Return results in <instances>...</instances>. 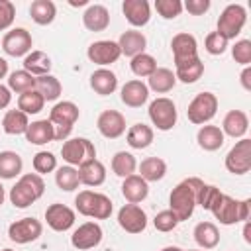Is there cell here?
I'll use <instances>...</instances> for the list:
<instances>
[{
    "mask_svg": "<svg viewBox=\"0 0 251 251\" xmlns=\"http://www.w3.org/2000/svg\"><path fill=\"white\" fill-rule=\"evenodd\" d=\"M204 186V180L198 176H188L182 182H178L169 196V210L176 216L178 222L188 220L194 214L196 208V198L200 188Z\"/></svg>",
    "mask_w": 251,
    "mask_h": 251,
    "instance_id": "6da1fadb",
    "label": "cell"
},
{
    "mask_svg": "<svg viewBox=\"0 0 251 251\" xmlns=\"http://www.w3.org/2000/svg\"><path fill=\"white\" fill-rule=\"evenodd\" d=\"M249 210H251V200H235L224 192L218 194L216 202L210 206V212L214 214V218L224 224V226H231L237 222H247L249 220Z\"/></svg>",
    "mask_w": 251,
    "mask_h": 251,
    "instance_id": "7a4b0ae2",
    "label": "cell"
},
{
    "mask_svg": "<svg viewBox=\"0 0 251 251\" xmlns=\"http://www.w3.org/2000/svg\"><path fill=\"white\" fill-rule=\"evenodd\" d=\"M43 192H45V182H43L41 175L25 173L10 188V202L16 208H27L33 202H37L43 196Z\"/></svg>",
    "mask_w": 251,
    "mask_h": 251,
    "instance_id": "3957f363",
    "label": "cell"
},
{
    "mask_svg": "<svg viewBox=\"0 0 251 251\" xmlns=\"http://www.w3.org/2000/svg\"><path fill=\"white\" fill-rule=\"evenodd\" d=\"M75 206L78 214L94 220H108L114 210L110 196L94 190H80L75 198Z\"/></svg>",
    "mask_w": 251,
    "mask_h": 251,
    "instance_id": "277c9868",
    "label": "cell"
},
{
    "mask_svg": "<svg viewBox=\"0 0 251 251\" xmlns=\"http://www.w3.org/2000/svg\"><path fill=\"white\" fill-rule=\"evenodd\" d=\"M80 116V110L75 102L71 100H63V102H57L51 112H49V122L53 124L55 127V141H67L71 131H73V126L75 122L78 120Z\"/></svg>",
    "mask_w": 251,
    "mask_h": 251,
    "instance_id": "5b68a950",
    "label": "cell"
},
{
    "mask_svg": "<svg viewBox=\"0 0 251 251\" xmlns=\"http://www.w3.org/2000/svg\"><path fill=\"white\" fill-rule=\"evenodd\" d=\"M245 22H247L245 8L241 4H227L224 8V12L220 14V18H218V29L216 31L229 41V39H235L241 33Z\"/></svg>",
    "mask_w": 251,
    "mask_h": 251,
    "instance_id": "8992f818",
    "label": "cell"
},
{
    "mask_svg": "<svg viewBox=\"0 0 251 251\" xmlns=\"http://www.w3.org/2000/svg\"><path fill=\"white\" fill-rule=\"evenodd\" d=\"M61 157H63V161H67V165L80 167L82 163L96 159V147L86 137H73V139H67L63 143Z\"/></svg>",
    "mask_w": 251,
    "mask_h": 251,
    "instance_id": "52a82bcc",
    "label": "cell"
},
{
    "mask_svg": "<svg viewBox=\"0 0 251 251\" xmlns=\"http://www.w3.org/2000/svg\"><path fill=\"white\" fill-rule=\"evenodd\" d=\"M216 112H218V96L212 92H200L190 100L186 116L192 124L204 126L216 116Z\"/></svg>",
    "mask_w": 251,
    "mask_h": 251,
    "instance_id": "ba28073f",
    "label": "cell"
},
{
    "mask_svg": "<svg viewBox=\"0 0 251 251\" xmlns=\"http://www.w3.org/2000/svg\"><path fill=\"white\" fill-rule=\"evenodd\" d=\"M149 120H151V124L157 127V129H161V131H169V129H173L175 126H176V118H178V114H176V106H175V102L171 100V98H167V96H161V98H155L151 104H149Z\"/></svg>",
    "mask_w": 251,
    "mask_h": 251,
    "instance_id": "9c48e42d",
    "label": "cell"
},
{
    "mask_svg": "<svg viewBox=\"0 0 251 251\" xmlns=\"http://www.w3.org/2000/svg\"><path fill=\"white\" fill-rule=\"evenodd\" d=\"M226 169L231 175H245L251 169V139L241 137L226 155Z\"/></svg>",
    "mask_w": 251,
    "mask_h": 251,
    "instance_id": "30bf717a",
    "label": "cell"
},
{
    "mask_svg": "<svg viewBox=\"0 0 251 251\" xmlns=\"http://www.w3.org/2000/svg\"><path fill=\"white\" fill-rule=\"evenodd\" d=\"M41 233H43V224L37 218H22V220L12 222L8 227V237L18 245L31 243L39 239Z\"/></svg>",
    "mask_w": 251,
    "mask_h": 251,
    "instance_id": "8fae6325",
    "label": "cell"
},
{
    "mask_svg": "<svg viewBox=\"0 0 251 251\" xmlns=\"http://www.w3.org/2000/svg\"><path fill=\"white\" fill-rule=\"evenodd\" d=\"M33 47L31 33L25 27H14L4 33L2 37V49L10 57H25Z\"/></svg>",
    "mask_w": 251,
    "mask_h": 251,
    "instance_id": "7c38bea8",
    "label": "cell"
},
{
    "mask_svg": "<svg viewBox=\"0 0 251 251\" xmlns=\"http://www.w3.org/2000/svg\"><path fill=\"white\" fill-rule=\"evenodd\" d=\"M102 237H104V231L96 222H84L73 231L71 243L78 251H88V249H94L96 245H100Z\"/></svg>",
    "mask_w": 251,
    "mask_h": 251,
    "instance_id": "4fadbf2b",
    "label": "cell"
},
{
    "mask_svg": "<svg viewBox=\"0 0 251 251\" xmlns=\"http://www.w3.org/2000/svg\"><path fill=\"white\" fill-rule=\"evenodd\" d=\"M171 51H173V61H175V67L176 65H182L186 61H192L198 57V41L192 33H186V31H180L173 37L171 41Z\"/></svg>",
    "mask_w": 251,
    "mask_h": 251,
    "instance_id": "5bb4252c",
    "label": "cell"
},
{
    "mask_svg": "<svg viewBox=\"0 0 251 251\" xmlns=\"http://www.w3.org/2000/svg\"><path fill=\"white\" fill-rule=\"evenodd\" d=\"M86 55H88V59L94 65H100V69H106L108 65L116 63L122 57L118 43L116 41H110V39H100V41L90 43Z\"/></svg>",
    "mask_w": 251,
    "mask_h": 251,
    "instance_id": "9a60e30c",
    "label": "cell"
},
{
    "mask_svg": "<svg viewBox=\"0 0 251 251\" xmlns=\"http://www.w3.org/2000/svg\"><path fill=\"white\" fill-rule=\"evenodd\" d=\"M118 224L127 233H141L147 227V214L137 204H124L118 212Z\"/></svg>",
    "mask_w": 251,
    "mask_h": 251,
    "instance_id": "2e32d148",
    "label": "cell"
},
{
    "mask_svg": "<svg viewBox=\"0 0 251 251\" xmlns=\"http://www.w3.org/2000/svg\"><path fill=\"white\" fill-rule=\"evenodd\" d=\"M96 127L106 139H118L126 133V118L118 110H104L96 120Z\"/></svg>",
    "mask_w": 251,
    "mask_h": 251,
    "instance_id": "e0dca14e",
    "label": "cell"
},
{
    "mask_svg": "<svg viewBox=\"0 0 251 251\" xmlns=\"http://www.w3.org/2000/svg\"><path fill=\"white\" fill-rule=\"evenodd\" d=\"M45 222L53 231H67L75 226V210H71L69 206H65L61 202H55V204L47 206Z\"/></svg>",
    "mask_w": 251,
    "mask_h": 251,
    "instance_id": "ac0fdd59",
    "label": "cell"
},
{
    "mask_svg": "<svg viewBox=\"0 0 251 251\" xmlns=\"http://www.w3.org/2000/svg\"><path fill=\"white\" fill-rule=\"evenodd\" d=\"M122 12L133 27H143L151 20V6L147 0H124Z\"/></svg>",
    "mask_w": 251,
    "mask_h": 251,
    "instance_id": "d6986e66",
    "label": "cell"
},
{
    "mask_svg": "<svg viewBox=\"0 0 251 251\" xmlns=\"http://www.w3.org/2000/svg\"><path fill=\"white\" fill-rule=\"evenodd\" d=\"M120 98H122V102H124L126 106H129V108H141V106L147 102V98H149V88H147V84H145L143 80L133 78V80H127V82L122 86Z\"/></svg>",
    "mask_w": 251,
    "mask_h": 251,
    "instance_id": "ffe728a7",
    "label": "cell"
},
{
    "mask_svg": "<svg viewBox=\"0 0 251 251\" xmlns=\"http://www.w3.org/2000/svg\"><path fill=\"white\" fill-rule=\"evenodd\" d=\"M118 47H120V53L133 59L135 55H141L145 53V47H147V37L137 31V29H127L120 35V39L116 41Z\"/></svg>",
    "mask_w": 251,
    "mask_h": 251,
    "instance_id": "44dd1931",
    "label": "cell"
},
{
    "mask_svg": "<svg viewBox=\"0 0 251 251\" xmlns=\"http://www.w3.org/2000/svg\"><path fill=\"white\" fill-rule=\"evenodd\" d=\"M220 129L224 131V135H229L233 139H241L249 129V118L243 110H229L224 116Z\"/></svg>",
    "mask_w": 251,
    "mask_h": 251,
    "instance_id": "7402d4cb",
    "label": "cell"
},
{
    "mask_svg": "<svg viewBox=\"0 0 251 251\" xmlns=\"http://www.w3.org/2000/svg\"><path fill=\"white\" fill-rule=\"evenodd\" d=\"M122 194L127 200V204H139L149 194V182H145L139 175H129L122 182Z\"/></svg>",
    "mask_w": 251,
    "mask_h": 251,
    "instance_id": "603a6c76",
    "label": "cell"
},
{
    "mask_svg": "<svg viewBox=\"0 0 251 251\" xmlns=\"http://www.w3.org/2000/svg\"><path fill=\"white\" fill-rule=\"evenodd\" d=\"M82 24L88 31H104L110 25V12L102 4H90L82 14Z\"/></svg>",
    "mask_w": 251,
    "mask_h": 251,
    "instance_id": "cb8c5ba5",
    "label": "cell"
},
{
    "mask_svg": "<svg viewBox=\"0 0 251 251\" xmlns=\"http://www.w3.org/2000/svg\"><path fill=\"white\" fill-rule=\"evenodd\" d=\"M76 171H78V180L84 186H100L106 180V167L98 159H90L82 163Z\"/></svg>",
    "mask_w": 251,
    "mask_h": 251,
    "instance_id": "d4e9b609",
    "label": "cell"
},
{
    "mask_svg": "<svg viewBox=\"0 0 251 251\" xmlns=\"http://www.w3.org/2000/svg\"><path fill=\"white\" fill-rule=\"evenodd\" d=\"M24 135L31 145H45L49 141H55V127L49 120H37L27 126V131Z\"/></svg>",
    "mask_w": 251,
    "mask_h": 251,
    "instance_id": "484cf974",
    "label": "cell"
},
{
    "mask_svg": "<svg viewBox=\"0 0 251 251\" xmlns=\"http://www.w3.org/2000/svg\"><path fill=\"white\" fill-rule=\"evenodd\" d=\"M90 88L100 94V96H108L118 88V76L116 73H112L110 69H96L90 75Z\"/></svg>",
    "mask_w": 251,
    "mask_h": 251,
    "instance_id": "4316f807",
    "label": "cell"
},
{
    "mask_svg": "<svg viewBox=\"0 0 251 251\" xmlns=\"http://www.w3.org/2000/svg\"><path fill=\"white\" fill-rule=\"evenodd\" d=\"M196 141L204 151H218L224 145L226 135L218 126H202L196 133Z\"/></svg>",
    "mask_w": 251,
    "mask_h": 251,
    "instance_id": "83f0119b",
    "label": "cell"
},
{
    "mask_svg": "<svg viewBox=\"0 0 251 251\" xmlns=\"http://www.w3.org/2000/svg\"><path fill=\"white\" fill-rule=\"evenodd\" d=\"M24 71H27L29 75H33L35 78L37 76H43V75H49V71H51V59H49V55L43 53V51H29L24 57Z\"/></svg>",
    "mask_w": 251,
    "mask_h": 251,
    "instance_id": "f1b7e54d",
    "label": "cell"
},
{
    "mask_svg": "<svg viewBox=\"0 0 251 251\" xmlns=\"http://www.w3.org/2000/svg\"><path fill=\"white\" fill-rule=\"evenodd\" d=\"M194 241L202 249H214L220 243V229L212 222H200L194 227Z\"/></svg>",
    "mask_w": 251,
    "mask_h": 251,
    "instance_id": "f546056e",
    "label": "cell"
},
{
    "mask_svg": "<svg viewBox=\"0 0 251 251\" xmlns=\"http://www.w3.org/2000/svg\"><path fill=\"white\" fill-rule=\"evenodd\" d=\"M147 80H149L147 88H151V90L157 92V94H165V92L173 90L175 84H176V76H175V73H173L171 69H165V67H157L155 73H153Z\"/></svg>",
    "mask_w": 251,
    "mask_h": 251,
    "instance_id": "4dcf8cb0",
    "label": "cell"
},
{
    "mask_svg": "<svg viewBox=\"0 0 251 251\" xmlns=\"http://www.w3.org/2000/svg\"><path fill=\"white\" fill-rule=\"evenodd\" d=\"M126 139L131 149H145L153 143V127L147 124H133L127 129Z\"/></svg>",
    "mask_w": 251,
    "mask_h": 251,
    "instance_id": "1f68e13d",
    "label": "cell"
},
{
    "mask_svg": "<svg viewBox=\"0 0 251 251\" xmlns=\"http://www.w3.org/2000/svg\"><path fill=\"white\" fill-rule=\"evenodd\" d=\"M29 16L37 25H49L57 16V6L51 0H33L29 6Z\"/></svg>",
    "mask_w": 251,
    "mask_h": 251,
    "instance_id": "d6a6232c",
    "label": "cell"
},
{
    "mask_svg": "<svg viewBox=\"0 0 251 251\" xmlns=\"http://www.w3.org/2000/svg\"><path fill=\"white\" fill-rule=\"evenodd\" d=\"M167 175V163L161 157H147L139 165V176L145 182H157Z\"/></svg>",
    "mask_w": 251,
    "mask_h": 251,
    "instance_id": "836d02e7",
    "label": "cell"
},
{
    "mask_svg": "<svg viewBox=\"0 0 251 251\" xmlns=\"http://www.w3.org/2000/svg\"><path fill=\"white\" fill-rule=\"evenodd\" d=\"M29 120L22 110H8L2 118V129L8 135H22L27 131Z\"/></svg>",
    "mask_w": 251,
    "mask_h": 251,
    "instance_id": "e575fe53",
    "label": "cell"
},
{
    "mask_svg": "<svg viewBox=\"0 0 251 251\" xmlns=\"http://www.w3.org/2000/svg\"><path fill=\"white\" fill-rule=\"evenodd\" d=\"M24 169V161L16 151H0V178H16Z\"/></svg>",
    "mask_w": 251,
    "mask_h": 251,
    "instance_id": "d590c367",
    "label": "cell"
},
{
    "mask_svg": "<svg viewBox=\"0 0 251 251\" xmlns=\"http://www.w3.org/2000/svg\"><path fill=\"white\" fill-rule=\"evenodd\" d=\"M202 75H204V63L200 61V57H196V59H192V61H186V63L175 67V76H176V80H180V82H184V84L196 82Z\"/></svg>",
    "mask_w": 251,
    "mask_h": 251,
    "instance_id": "8d00e7d4",
    "label": "cell"
},
{
    "mask_svg": "<svg viewBox=\"0 0 251 251\" xmlns=\"http://www.w3.org/2000/svg\"><path fill=\"white\" fill-rule=\"evenodd\" d=\"M35 90L45 98V102H53V100H57L61 96L63 86H61L59 78L49 73V75H43V76L35 78Z\"/></svg>",
    "mask_w": 251,
    "mask_h": 251,
    "instance_id": "74e56055",
    "label": "cell"
},
{
    "mask_svg": "<svg viewBox=\"0 0 251 251\" xmlns=\"http://www.w3.org/2000/svg\"><path fill=\"white\" fill-rule=\"evenodd\" d=\"M45 106V98L33 88V90H27L24 94L18 96V110H22L25 116H31V114H39Z\"/></svg>",
    "mask_w": 251,
    "mask_h": 251,
    "instance_id": "f35d334b",
    "label": "cell"
},
{
    "mask_svg": "<svg viewBox=\"0 0 251 251\" xmlns=\"http://www.w3.org/2000/svg\"><path fill=\"white\" fill-rule=\"evenodd\" d=\"M135 169H137V161L129 151H118L112 157V171H114V175H118L122 178L133 175Z\"/></svg>",
    "mask_w": 251,
    "mask_h": 251,
    "instance_id": "ab89813d",
    "label": "cell"
},
{
    "mask_svg": "<svg viewBox=\"0 0 251 251\" xmlns=\"http://www.w3.org/2000/svg\"><path fill=\"white\" fill-rule=\"evenodd\" d=\"M8 88H10V92H16V94H24L27 90H33L35 88V76L29 75L24 69L22 71H14L8 76Z\"/></svg>",
    "mask_w": 251,
    "mask_h": 251,
    "instance_id": "60d3db41",
    "label": "cell"
},
{
    "mask_svg": "<svg viewBox=\"0 0 251 251\" xmlns=\"http://www.w3.org/2000/svg\"><path fill=\"white\" fill-rule=\"evenodd\" d=\"M55 182L61 190L65 192H73L78 188L80 180H78V171L71 165H65V167H59L57 173H55Z\"/></svg>",
    "mask_w": 251,
    "mask_h": 251,
    "instance_id": "b9f144b4",
    "label": "cell"
},
{
    "mask_svg": "<svg viewBox=\"0 0 251 251\" xmlns=\"http://www.w3.org/2000/svg\"><path fill=\"white\" fill-rule=\"evenodd\" d=\"M129 69H131V73H133L135 76H147V78H149V76L155 73V69H157V61H155L153 55L141 53V55H135V57L131 59Z\"/></svg>",
    "mask_w": 251,
    "mask_h": 251,
    "instance_id": "7bdbcfd3",
    "label": "cell"
},
{
    "mask_svg": "<svg viewBox=\"0 0 251 251\" xmlns=\"http://www.w3.org/2000/svg\"><path fill=\"white\" fill-rule=\"evenodd\" d=\"M33 171L37 175H47V173H53L57 169V157L51 153V151H37L33 155Z\"/></svg>",
    "mask_w": 251,
    "mask_h": 251,
    "instance_id": "ee69618b",
    "label": "cell"
},
{
    "mask_svg": "<svg viewBox=\"0 0 251 251\" xmlns=\"http://www.w3.org/2000/svg\"><path fill=\"white\" fill-rule=\"evenodd\" d=\"M155 10L161 18L175 20L182 12V2L180 0H155Z\"/></svg>",
    "mask_w": 251,
    "mask_h": 251,
    "instance_id": "f6af8a7d",
    "label": "cell"
},
{
    "mask_svg": "<svg viewBox=\"0 0 251 251\" xmlns=\"http://www.w3.org/2000/svg\"><path fill=\"white\" fill-rule=\"evenodd\" d=\"M153 226H155L157 231L167 233V231H173V229L178 226V220H176V216H175L171 210H161V212L153 218Z\"/></svg>",
    "mask_w": 251,
    "mask_h": 251,
    "instance_id": "bcb514c9",
    "label": "cell"
},
{
    "mask_svg": "<svg viewBox=\"0 0 251 251\" xmlns=\"http://www.w3.org/2000/svg\"><path fill=\"white\" fill-rule=\"evenodd\" d=\"M231 57L235 59V63L249 67L251 63V41L249 39H239L235 41V45L231 47Z\"/></svg>",
    "mask_w": 251,
    "mask_h": 251,
    "instance_id": "7dc6e473",
    "label": "cell"
},
{
    "mask_svg": "<svg viewBox=\"0 0 251 251\" xmlns=\"http://www.w3.org/2000/svg\"><path fill=\"white\" fill-rule=\"evenodd\" d=\"M204 47L210 55H222L227 49V39L222 37L218 31H210L204 39Z\"/></svg>",
    "mask_w": 251,
    "mask_h": 251,
    "instance_id": "c3c4849f",
    "label": "cell"
},
{
    "mask_svg": "<svg viewBox=\"0 0 251 251\" xmlns=\"http://www.w3.org/2000/svg\"><path fill=\"white\" fill-rule=\"evenodd\" d=\"M222 190L220 188H216L214 184H204L202 188H200V192H198V198H196V206H202L204 210H210V206L216 202V198H218V194H220Z\"/></svg>",
    "mask_w": 251,
    "mask_h": 251,
    "instance_id": "681fc988",
    "label": "cell"
},
{
    "mask_svg": "<svg viewBox=\"0 0 251 251\" xmlns=\"http://www.w3.org/2000/svg\"><path fill=\"white\" fill-rule=\"evenodd\" d=\"M16 18V6L10 0H0V31L8 29L14 24Z\"/></svg>",
    "mask_w": 251,
    "mask_h": 251,
    "instance_id": "f907efd6",
    "label": "cell"
},
{
    "mask_svg": "<svg viewBox=\"0 0 251 251\" xmlns=\"http://www.w3.org/2000/svg\"><path fill=\"white\" fill-rule=\"evenodd\" d=\"M210 6H212L210 0H186L182 4V10H186L192 16H202V14H206L210 10Z\"/></svg>",
    "mask_w": 251,
    "mask_h": 251,
    "instance_id": "816d5d0a",
    "label": "cell"
},
{
    "mask_svg": "<svg viewBox=\"0 0 251 251\" xmlns=\"http://www.w3.org/2000/svg\"><path fill=\"white\" fill-rule=\"evenodd\" d=\"M10 102H12V92H10V88L4 86V84H0V110L8 108Z\"/></svg>",
    "mask_w": 251,
    "mask_h": 251,
    "instance_id": "f5cc1de1",
    "label": "cell"
},
{
    "mask_svg": "<svg viewBox=\"0 0 251 251\" xmlns=\"http://www.w3.org/2000/svg\"><path fill=\"white\" fill-rule=\"evenodd\" d=\"M239 80H241V86H243V88L249 92V90H251V67H245V69L241 71Z\"/></svg>",
    "mask_w": 251,
    "mask_h": 251,
    "instance_id": "db71d44e",
    "label": "cell"
},
{
    "mask_svg": "<svg viewBox=\"0 0 251 251\" xmlns=\"http://www.w3.org/2000/svg\"><path fill=\"white\" fill-rule=\"evenodd\" d=\"M243 239L247 243H251V224H249V220L245 222V227H243Z\"/></svg>",
    "mask_w": 251,
    "mask_h": 251,
    "instance_id": "11a10c76",
    "label": "cell"
},
{
    "mask_svg": "<svg viewBox=\"0 0 251 251\" xmlns=\"http://www.w3.org/2000/svg\"><path fill=\"white\" fill-rule=\"evenodd\" d=\"M6 75H8V61L0 57V80H2Z\"/></svg>",
    "mask_w": 251,
    "mask_h": 251,
    "instance_id": "9f6ffc18",
    "label": "cell"
},
{
    "mask_svg": "<svg viewBox=\"0 0 251 251\" xmlns=\"http://www.w3.org/2000/svg\"><path fill=\"white\" fill-rule=\"evenodd\" d=\"M4 198H6V190H4V186H2V182H0V206L4 204Z\"/></svg>",
    "mask_w": 251,
    "mask_h": 251,
    "instance_id": "6f0895ef",
    "label": "cell"
},
{
    "mask_svg": "<svg viewBox=\"0 0 251 251\" xmlns=\"http://www.w3.org/2000/svg\"><path fill=\"white\" fill-rule=\"evenodd\" d=\"M161 251H182L180 247H176V245H169V247H163Z\"/></svg>",
    "mask_w": 251,
    "mask_h": 251,
    "instance_id": "680465c9",
    "label": "cell"
},
{
    "mask_svg": "<svg viewBox=\"0 0 251 251\" xmlns=\"http://www.w3.org/2000/svg\"><path fill=\"white\" fill-rule=\"evenodd\" d=\"M186 251H202V249H186Z\"/></svg>",
    "mask_w": 251,
    "mask_h": 251,
    "instance_id": "91938a15",
    "label": "cell"
},
{
    "mask_svg": "<svg viewBox=\"0 0 251 251\" xmlns=\"http://www.w3.org/2000/svg\"><path fill=\"white\" fill-rule=\"evenodd\" d=\"M2 251H14V249H2Z\"/></svg>",
    "mask_w": 251,
    "mask_h": 251,
    "instance_id": "94428289",
    "label": "cell"
}]
</instances>
